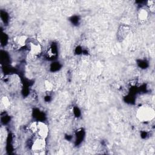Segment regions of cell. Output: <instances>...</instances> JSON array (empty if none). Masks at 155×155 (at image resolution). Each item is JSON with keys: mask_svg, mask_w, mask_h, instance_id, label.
<instances>
[{"mask_svg": "<svg viewBox=\"0 0 155 155\" xmlns=\"http://www.w3.org/2000/svg\"><path fill=\"white\" fill-rule=\"evenodd\" d=\"M147 12L145 9H142L139 13V18L140 20H145L147 19Z\"/></svg>", "mask_w": 155, "mask_h": 155, "instance_id": "cell-6", "label": "cell"}, {"mask_svg": "<svg viewBox=\"0 0 155 155\" xmlns=\"http://www.w3.org/2000/svg\"><path fill=\"white\" fill-rule=\"evenodd\" d=\"M45 145V143L44 138L40 137L39 139H36L35 141L33 142L32 148L35 151H39V150L41 151L44 148Z\"/></svg>", "mask_w": 155, "mask_h": 155, "instance_id": "cell-3", "label": "cell"}, {"mask_svg": "<svg viewBox=\"0 0 155 155\" xmlns=\"http://www.w3.org/2000/svg\"><path fill=\"white\" fill-rule=\"evenodd\" d=\"M154 116V110L150 107L143 106L137 111V117L142 121L151 120Z\"/></svg>", "mask_w": 155, "mask_h": 155, "instance_id": "cell-1", "label": "cell"}, {"mask_svg": "<svg viewBox=\"0 0 155 155\" xmlns=\"http://www.w3.org/2000/svg\"><path fill=\"white\" fill-rule=\"evenodd\" d=\"M37 132L39 137L45 138L47 137L48 133V127L44 123L39 122L37 124Z\"/></svg>", "mask_w": 155, "mask_h": 155, "instance_id": "cell-2", "label": "cell"}, {"mask_svg": "<svg viewBox=\"0 0 155 155\" xmlns=\"http://www.w3.org/2000/svg\"><path fill=\"white\" fill-rule=\"evenodd\" d=\"M30 50L32 54H38L41 51V47L38 44L31 42L30 44Z\"/></svg>", "mask_w": 155, "mask_h": 155, "instance_id": "cell-4", "label": "cell"}, {"mask_svg": "<svg viewBox=\"0 0 155 155\" xmlns=\"http://www.w3.org/2000/svg\"><path fill=\"white\" fill-rule=\"evenodd\" d=\"M26 41H27V39L24 36H19L16 39V43L19 45L20 46L24 45L26 43Z\"/></svg>", "mask_w": 155, "mask_h": 155, "instance_id": "cell-5", "label": "cell"}]
</instances>
